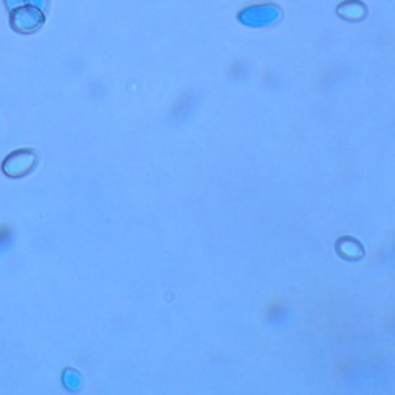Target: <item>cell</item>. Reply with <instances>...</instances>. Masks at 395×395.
Listing matches in <instances>:
<instances>
[{"mask_svg": "<svg viewBox=\"0 0 395 395\" xmlns=\"http://www.w3.org/2000/svg\"><path fill=\"white\" fill-rule=\"evenodd\" d=\"M37 162V156L33 150L21 148L6 156L2 170L10 178H21L33 170Z\"/></svg>", "mask_w": 395, "mask_h": 395, "instance_id": "obj_1", "label": "cell"}, {"mask_svg": "<svg viewBox=\"0 0 395 395\" xmlns=\"http://www.w3.org/2000/svg\"><path fill=\"white\" fill-rule=\"evenodd\" d=\"M280 17V10L275 6H255V8H247L242 11L240 19L246 23H253L255 27H262V25L271 23ZM252 25V27H253Z\"/></svg>", "mask_w": 395, "mask_h": 395, "instance_id": "obj_2", "label": "cell"}, {"mask_svg": "<svg viewBox=\"0 0 395 395\" xmlns=\"http://www.w3.org/2000/svg\"><path fill=\"white\" fill-rule=\"evenodd\" d=\"M12 241V230L8 225L0 224V249L8 247Z\"/></svg>", "mask_w": 395, "mask_h": 395, "instance_id": "obj_3", "label": "cell"}]
</instances>
